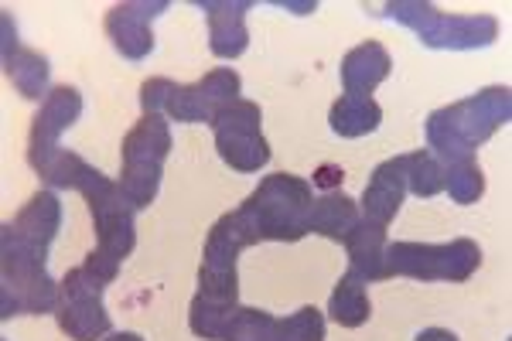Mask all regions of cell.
<instances>
[{"label":"cell","mask_w":512,"mask_h":341,"mask_svg":"<svg viewBox=\"0 0 512 341\" xmlns=\"http://www.w3.org/2000/svg\"><path fill=\"white\" fill-rule=\"evenodd\" d=\"M512 116V93L506 86H485L475 96L458 99L451 106H441L427 116V151H431L441 164L465 161L475 157L478 147L495 130L506 127Z\"/></svg>","instance_id":"1"},{"label":"cell","mask_w":512,"mask_h":341,"mask_svg":"<svg viewBox=\"0 0 512 341\" xmlns=\"http://www.w3.org/2000/svg\"><path fill=\"white\" fill-rule=\"evenodd\" d=\"M48 249L24 243L11 226H0V318L18 314H52L59 311L62 284L45 270Z\"/></svg>","instance_id":"2"},{"label":"cell","mask_w":512,"mask_h":341,"mask_svg":"<svg viewBox=\"0 0 512 341\" xmlns=\"http://www.w3.org/2000/svg\"><path fill=\"white\" fill-rule=\"evenodd\" d=\"M311 181L297 178V174H270L243 205H239V219L246 222V229L253 232L256 243L270 239V243H297L308 236V219H311Z\"/></svg>","instance_id":"3"},{"label":"cell","mask_w":512,"mask_h":341,"mask_svg":"<svg viewBox=\"0 0 512 341\" xmlns=\"http://www.w3.org/2000/svg\"><path fill=\"white\" fill-rule=\"evenodd\" d=\"M386 18L410 28L424 41L427 48L437 52H475V48H489L499 38V21L492 14H444L434 4H420V0H393L383 7Z\"/></svg>","instance_id":"4"},{"label":"cell","mask_w":512,"mask_h":341,"mask_svg":"<svg viewBox=\"0 0 512 341\" xmlns=\"http://www.w3.org/2000/svg\"><path fill=\"white\" fill-rule=\"evenodd\" d=\"M171 154V127L164 116H140L120 147V191L134 209H147L158 198L164 161Z\"/></svg>","instance_id":"5"},{"label":"cell","mask_w":512,"mask_h":341,"mask_svg":"<svg viewBox=\"0 0 512 341\" xmlns=\"http://www.w3.org/2000/svg\"><path fill=\"white\" fill-rule=\"evenodd\" d=\"M482 266V249L475 239L451 243H386V273L410 277L420 284H465Z\"/></svg>","instance_id":"6"},{"label":"cell","mask_w":512,"mask_h":341,"mask_svg":"<svg viewBox=\"0 0 512 341\" xmlns=\"http://www.w3.org/2000/svg\"><path fill=\"white\" fill-rule=\"evenodd\" d=\"M79 195L86 198L89 215H93V229L99 239V249L110 256H117L123 263L137 246V226H134V215L137 209L127 202V195L120 191V185L113 178H106L103 171H96L89 164V171L82 174L79 181Z\"/></svg>","instance_id":"7"},{"label":"cell","mask_w":512,"mask_h":341,"mask_svg":"<svg viewBox=\"0 0 512 341\" xmlns=\"http://www.w3.org/2000/svg\"><path fill=\"white\" fill-rule=\"evenodd\" d=\"M260 106L250 99L226 106L216 120H212V133H216V151L222 161L239 174H256L267 168L270 161V144L260 130Z\"/></svg>","instance_id":"8"},{"label":"cell","mask_w":512,"mask_h":341,"mask_svg":"<svg viewBox=\"0 0 512 341\" xmlns=\"http://www.w3.org/2000/svg\"><path fill=\"white\" fill-rule=\"evenodd\" d=\"M62 284V301L55 311L59 331L72 341H103L110 335V314L103 307V290L86 266H72L69 273L59 280Z\"/></svg>","instance_id":"9"},{"label":"cell","mask_w":512,"mask_h":341,"mask_svg":"<svg viewBox=\"0 0 512 341\" xmlns=\"http://www.w3.org/2000/svg\"><path fill=\"white\" fill-rule=\"evenodd\" d=\"M243 99V82L233 69H212L205 72L202 79L192 82V86H178L175 99H171L168 113L175 123H209L226 110Z\"/></svg>","instance_id":"10"},{"label":"cell","mask_w":512,"mask_h":341,"mask_svg":"<svg viewBox=\"0 0 512 341\" xmlns=\"http://www.w3.org/2000/svg\"><path fill=\"white\" fill-rule=\"evenodd\" d=\"M168 7H171L168 0H127V4H113L103 21L113 48L123 58H130V62H144L154 52L151 21L168 11Z\"/></svg>","instance_id":"11"},{"label":"cell","mask_w":512,"mask_h":341,"mask_svg":"<svg viewBox=\"0 0 512 341\" xmlns=\"http://www.w3.org/2000/svg\"><path fill=\"white\" fill-rule=\"evenodd\" d=\"M82 116V93L76 86H55L41 99L28 133V164H38L55 151H62L59 137Z\"/></svg>","instance_id":"12"},{"label":"cell","mask_w":512,"mask_h":341,"mask_svg":"<svg viewBox=\"0 0 512 341\" xmlns=\"http://www.w3.org/2000/svg\"><path fill=\"white\" fill-rule=\"evenodd\" d=\"M4 24V76L11 79V86L18 89L24 99H45L52 89H48V76H52V65H48V55L35 52V48L18 45V31H14L11 14L0 18Z\"/></svg>","instance_id":"13"},{"label":"cell","mask_w":512,"mask_h":341,"mask_svg":"<svg viewBox=\"0 0 512 341\" xmlns=\"http://www.w3.org/2000/svg\"><path fill=\"white\" fill-rule=\"evenodd\" d=\"M195 7L205 11L209 24V48L216 58H239L250 45L246 14L253 11V0H195Z\"/></svg>","instance_id":"14"},{"label":"cell","mask_w":512,"mask_h":341,"mask_svg":"<svg viewBox=\"0 0 512 341\" xmlns=\"http://www.w3.org/2000/svg\"><path fill=\"white\" fill-rule=\"evenodd\" d=\"M403 198H407V154L390 157L373 171L366 191H362L359 215L366 222H376V226H390Z\"/></svg>","instance_id":"15"},{"label":"cell","mask_w":512,"mask_h":341,"mask_svg":"<svg viewBox=\"0 0 512 341\" xmlns=\"http://www.w3.org/2000/svg\"><path fill=\"white\" fill-rule=\"evenodd\" d=\"M393 72V58L379 41H362L342 58V86L349 96H373Z\"/></svg>","instance_id":"16"},{"label":"cell","mask_w":512,"mask_h":341,"mask_svg":"<svg viewBox=\"0 0 512 341\" xmlns=\"http://www.w3.org/2000/svg\"><path fill=\"white\" fill-rule=\"evenodd\" d=\"M11 232H18L24 243L38 246V249H48L55 243V236H59L62 229V202L55 191H38V195H31L28 202L21 205V212L14 215L11 222Z\"/></svg>","instance_id":"17"},{"label":"cell","mask_w":512,"mask_h":341,"mask_svg":"<svg viewBox=\"0 0 512 341\" xmlns=\"http://www.w3.org/2000/svg\"><path fill=\"white\" fill-rule=\"evenodd\" d=\"M345 253H349V270L366 284L390 280L386 273V226L359 219L349 236H345Z\"/></svg>","instance_id":"18"},{"label":"cell","mask_w":512,"mask_h":341,"mask_svg":"<svg viewBox=\"0 0 512 341\" xmlns=\"http://www.w3.org/2000/svg\"><path fill=\"white\" fill-rule=\"evenodd\" d=\"M246 246H256L253 232L246 229V222L239 219V212H226L216 226L209 229V239H205V249H202V266H212V270H233L236 256L243 253Z\"/></svg>","instance_id":"19"},{"label":"cell","mask_w":512,"mask_h":341,"mask_svg":"<svg viewBox=\"0 0 512 341\" xmlns=\"http://www.w3.org/2000/svg\"><path fill=\"white\" fill-rule=\"evenodd\" d=\"M359 205L352 202L342 191H325L321 198H315L311 205V219H308V232L325 239H335V243H345V236L359 226Z\"/></svg>","instance_id":"20"},{"label":"cell","mask_w":512,"mask_h":341,"mask_svg":"<svg viewBox=\"0 0 512 341\" xmlns=\"http://www.w3.org/2000/svg\"><path fill=\"white\" fill-rule=\"evenodd\" d=\"M383 123V110L373 96H338L332 103V113H328V127L332 133L345 140H355V137H366V133L379 130Z\"/></svg>","instance_id":"21"},{"label":"cell","mask_w":512,"mask_h":341,"mask_svg":"<svg viewBox=\"0 0 512 341\" xmlns=\"http://www.w3.org/2000/svg\"><path fill=\"white\" fill-rule=\"evenodd\" d=\"M373 314V304H369V290H366V280H359L355 273H342L338 284L328 297V318L342 328H362Z\"/></svg>","instance_id":"22"},{"label":"cell","mask_w":512,"mask_h":341,"mask_svg":"<svg viewBox=\"0 0 512 341\" xmlns=\"http://www.w3.org/2000/svg\"><path fill=\"white\" fill-rule=\"evenodd\" d=\"M236 307H239L236 301L195 294L192 307H188V328H192V335L202 341H226V331H229V324H233Z\"/></svg>","instance_id":"23"},{"label":"cell","mask_w":512,"mask_h":341,"mask_svg":"<svg viewBox=\"0 0 512 341\" xmlns=\"http://www.w3.org/2000/svg\"><path fill=\"white\" fill-rule=\"evenodd\" d=\"M444 191V164L431 151L407 154V195L434 198Z\"/></svg>","instance_id":"24"},{"label":"cell","mask_w":512,"mask_h":341,"mask_svg":"<svg viewBox=\"0 0 512 341\" xmlns=\"http://www.w3.org/2000/svg\"><path fill=\"white\" fill-rule=\"evenodd\" d=\"M444 188H448V195L458 205H475L478 198L485 195V178H482V168H478L475 157L444 164Z\"/></svg>","instance_id":"25"},{"label":"cell","mask_w":512,"mask_h":341,"mask_svg":"<svg viewBox=\"0 0 512 341\" xmlns=\"http://www.w3.org/2000/svg\"><path fill=\"white\" fill-rule=\"evenodd\" d=\"M226 341H277V318L260 307H236Z\"/></svg>","instance_id":"26"},{"label":"cell","mask_w":512,"mask_h":341,"mask_svg":"<svg viewBox=\"0 0 512 341\" xmlns=\"http://www.w3.org/2000/svg\"><path fill=\"white\" fill-rule=\"evenodd\" d=\"M277 341H325V318L318 307H301L277 321Z\"/></svg>","instance_id":"27"},{"label":"cell","mask_w":512,"mask_h":341,"mask_svg":"<svg viewBox=\"0 0 512 341\" xmlns=\"http://www.w3.org/2000/svg\"><path fill=\"white\" fill-rule=\"evenodd\" d=\"M175 93H178V86L171 79H164V76L147 79L144 86H140V110H144L147 116H164L171 106V99H175Z\"/></svg>","instance_id":"28"},{"label":"cell","mask_w":512,"mask_h":341,"mask_svg":"<svg viewBox=\"0 0 512 341\" xmlns=\"http://www.w3.org/2000/svg\"><path fill=\"white\" fill-rule=\"evenodd\" d=\"M82 266H86V270L93 273L99 284H113V280H117V273H120V260H117V256L103 253L99 246L86 256V263H82Z\"/></svg>","instance_id":"29"},{"label":"cell","mask_w":512,"mask_h":341,"mask_svg":"<svg viewBox=\"0 0 512 341\" xmlns=\"http://www.w3.org/2000/svg\"><path fill=\"white\" fill-rule=\"evenodd\" d=\"M342 178H345V174H342V168H338V164H321V168L315 171V178H311V185L332 191V188L342 185Z\"/></svg>","instance_id":"30"},{"label":"cell","mask_w":512,"mask_h":341,"mask_svg":"<svg viewBox=\"0 0 512 341\" xmlns=\"http://www.w3.org/2000/svg\"><path fill=\"white\" fill-rule=\"evenodd\" d=\"M274 7H284V11L294 14H315V0H274Z\"/></svg>","instance_id":"31"},{"label":"cell","mask_w":512,"mask_h":341,"mask_svg":"<svg viewBox=\"0 0 512 341\" xmlns=\"http://www.w3.org/2000/svg\"><path fill=\"white\" fill-rule=\"evenodd\" d=\"M414 341H458L451 335V331H444V328H424Z\"/></svg>","instance_id":"32"},{"label":"cell","mask_w":512,"mask_h":341,"mask_svg":"<svg viewBox=\"0 0 512 341\" xmlns=\"http://www.w3.org/2000/svg\"><path fill=\"white\" fill-rule=\"evenodd\" d=\"M103 341H144V338H140L137 331H110Z\"/></svg>","instance_id":"33"}]
</instances>
